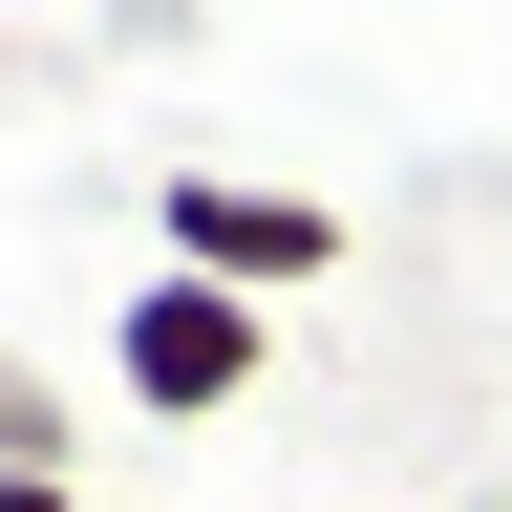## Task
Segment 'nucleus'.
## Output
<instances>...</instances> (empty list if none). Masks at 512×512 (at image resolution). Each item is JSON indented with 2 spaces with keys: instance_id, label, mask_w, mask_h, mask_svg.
I'll list each match as a JSON object with an SVG mask.
<instances>
[{
  "instance_id": "1",
  "label": "nucleus",
  "mask_w": 512,
  "mask_h": 512,
  "mask_svg": "<svg viewBox=\"0 0 512 512\" xmlns=\"http://www.w3.org/2000/svg\"><path fill=\"white\" fill-rule=\"evenodd\" d=\"M128 363H150L171 406H214V384L256 363V320H235V299H150V320H128Z\"/></svg>"
}]
</instances>
